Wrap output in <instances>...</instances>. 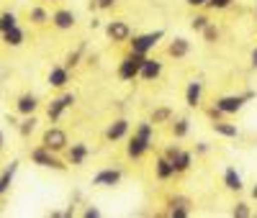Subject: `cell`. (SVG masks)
Instances as JSON below:
<instances>
[{"instance_id":"cell-1","label":"cell","mask_w":257,"mask_h":218,"mask_svg":"<svg viewBox=\"0 0 257 218\" xmlns=\"http://www.w3.org/2000/svg\"><path fill=\"white\" fill-rule=\"evenodd\" d=\"M31 162L39 164V167H44V169H57V172H67V167H70V164H64V162L54 154V151L44 149L41 144L31 149Z\"/></svg>"},{"instance_id":"cell-2","label":"cell","mask_w":257,"mask_h":218,"mask_svg":"<svg viewBox=\"0 0 257 218\" xmlns=\"http://www.w3.org/2000/svg\"><path fill=\"white\" fill-rule=\"evenodd\" d=\"M162 39H165V31H162V29H157V31H149V34H142V36L128 39V44H132V52H134V54L147 57V54L152 52Z\"/></svg>"},{"instance_id":"cell-3","label":"cell","mask_w":257,"mask_h":218,"mask_svg":"<svg viewBox=\"0 0 257 218\" xmlns=\"http://www.w3.org/2000/svg\"><path fill=\"white\" fill-rule=\"evenodd\" d=\"M142 62H144V57L142 54H126L121 62H118V80H123V82H134L137 77H139V67H142Z\"/></svg>"},{"instance_id":"cell-4","label":"cell","mask_w":257,"mask_h":218,"mask_svg":"<svg viewBox=\"0 0 257 218\" xmlns=\"http://www.w3.org/2000/svg\"><path fill=\"white\" fill-rule=\"evenodd\" d=\"M41 146L54 151V154H59V151H64L70 146V139H67V134H64L59 126H52V128L44 131V136H41Z\"/></svg>"},{"instance_id":"cell-5","label":"cell","mask_w":257,"mask_h":218,"mask_svg":"<svg viewBox=\"0 0 257 218\" xmlns=\"http://www.w3.org/2000/svg\"><path fill=\"white\" fill-rule=\"evenodd\" d=\"M75 103H77L75 93H64V95L54 98V100L49 103V108H47V116H49V121H52V123H57V121H59L64 113H67Z\"/></svg>"},{"instance_id":"cell-6","label":"cell","mask_w":257,"mask_h":218,"mask_svg":"<svg viewBox=\"0 0 257 218\" xmlns=\"http://www.w3.org/2000/svg\"><path fill=\"white\" fill-rule=\"evenodd\" d=\"M105 36L113 44H123V41L132 39V26H128L126 21H111V24L105 26Z\"/></svg>"},{"instance_id":"cell-7","label":"cell","mask_w":257,"mask_h":218,"mask_svg":"<svg viewBox=\"0 0 257 218\" xmlns=\"http://www.w3.org/2000/svg\"><path fill=\"white\" fill-rule=\"evenodd\" d=\"M244 103H247L244 95H224V98H219L213 105H216L224 116H234V113H239L242 108H244Z\"/></svg>"},{"instance_id":"cell-8","label":"cell","mask_w":257,"mask_h":218,"mask_svg":"<svg viewBox=\"0 0 257 218\" xmlns=\"http://www.w3.org/2000/svg\"><path fill=\"white\" fill-rule=\"evenodd\" d=\"M49 21H52V26L59 29V31H70V29H75V24H77V18H75V13H72L70 8L54 11V13L49 16Z\"/></svg>"},{"instance_id":"cell-9","label":"cell","mask_w":257,"mask_h":218,"mask_svg":"<svg viewBox=\"0 0 257 218\" xmlns=\"http://www.w3.org/2000/svg\"><path fill=\"white\" fill-rule=\"evenodd\" d=\"M160 75H162V62L160 59H152V57H144L142 67H139V80L155 82V80H160Z\"/></svg>"},{"instance_id":"cell-10","label":"cell","mask_w":257,"mask_h":218,"mask_svg":"<svg viewBox=\"0 0 257 218\" xmlns=\"http://www.w3.org/2000/svg\"><path fill=\"white\" fill-rule=\"evenodd\" d=\"M64 151H67V164H72V167H82V164H85V159L90 157L88 144H82V141H77V144L67 146Z\"/></svg>"},{"instance_id":"cell-11","label":"cell","mask_w":257,"mask_h":218,"mask_svg":"<svg viewBox=\"0 0 257 218\" xmlns=\"http://www.w3.org/2000/svg\"><path fill=\"white\" fill-rule=\"evenodd\" d=\"M123 177V172L121 169H100L95 177H93V185L95 187H116Z\"/></svg>"},{"instance_id":"cell-12","label":"cell","mask_w":257,"mask_h":218,"mask_svg":"<svg viewBox=\"0 0 257 218\" xmlns=\"http://www.w3.org/2000/svg\"><path fill=\"white\" fill-rule=\"evenodd\" d=\"M167 215L170 218H188L190 215V200L183 198V195H175V198L167 200Z\"/></svg>"},{"instance_id":"cell-13","label":"cell","mask_w":257,"mask_h":218,"mask_svg":"<svg viewBox=\"0 0 257 218\" xmlns=\"http://www.w3.org/2000/svg\"><path fill=\"white\" fill-rule=\"evenodd\" d=\"M47 82H49V87H54V90H62V87H67V82H70V70L64 67V64H54V67L49 70Z\"/></svg>"},{"instance_id":"cell-14","label":"cell","mask_w":257,"mask_h":218,"mask_svg":"<svg viewBox=\"0 0 257 218\" xmlns=\"http://www.w3.org/2000/svg\"><path fill=\"white\" fill-rule=\"evenodd\" d=\"M203 100V82L201 80H190L185 87V105L188 108H198Z\"/></svg>"},{"instance_id":"cell-15","label":"cell","mask_w":257,"mask_h":218,"mask_svg":"<svg viewBox=\"0 0 257 218\" xmlns=\"http://www.w3.org/2000/svg\"><path fill=\"white\" fill-rule=\"evenodd\" d=\"M149 146H152V141H147V139H142V136H132L128 139V144H126V154L132 157V159H142L147 151H149Z\"/></svg>"},{"instance_id":"cell-16","label":"cell","mask_w":257,"mask_h":218,"mask_svg":"<svg viewBox=\"0 0 257 218\" xmlns=\"http://www.w3.org/2000/svg\"><path fill=\"white\" fill-rule=\"evenodd\" d=\"M190 54V41L185 36H175L173 41L167 44V57H173V59H185Z\"/></svg>"},{"instance_id":"cell-17","label":"cell","mask_w":257,"mask_h":218,"mask_svg":"<svg viewBox=\"0 0 257 218\" xmlns=\"http://www.w3.org/2000/svg\"><path fill=\"white\" fill-rule=\"evenodd\" d=\"M128 128H132V123H128L126 118H116L108 128H105V139L108 141H121L128 136Z\"/></svg>"},{"instance_id":"cell-18","label":"cell","mask_w":257,"mask_h":218,"mask_svg":"<svg viewBox=\"0 0 257 218\" xmlns=\"http://www.w3.org/2000/svg\"><path fill=\"white\" fill-rule=\"evenodd\" d=\"M170 162H173L175 174H183V172H188L193 167V154H190V151H185V149H178L175 154L170 157Z\"/></svg>"},{"instance_id":"cell-19","label":"cell","mask_w":257,"mask_h":218,"mask_svg":"<svg viewBox=\"0 0 257 218\" xmlns=\"http://www.w3.org/2000/svg\"><path fill=\"white\" fill-rule=\"evenodd\" d=\"M224 187L231 190V192H242L244 190V180H242V174L237 172V167H226L224 169Z\"/></svg>"},{"instance_id":"cell-20","label":"cell","mask_w":257,"mask_h":218,"mask_svg":"<svg viewBox=\"0 0 257 218\" xmlns=\"http://www.w3.org/2000/svg\"><path fill=\"white\" fill-rule=\"evenodd\" d=\"M36 108H39V98H36L34 93H26V95H21V98L16 100V111H18L21 116L36 113Z\"/></svg>"},{"instance_id":"cell-21","label":"cell","mask_w":257,"mask_h":218,"mask_svg":"<svg viewBox=\"0 0 257 218\" xmlns=\"http://www.w3.org/2000/svg\"><path fill=\"white\" fill-rule=\"evenodd\" d=\"M211 128H213V134H216V136H224V139H237L239 136L237 123H226L224 118L221 121H211Z\"/></svg>"},{"instance_id":"cell-22","label":"cell","mask_w":257,"mask_h":218,"mask_svg":"<svg viewBox=\"0 0 257 218\" xmlns=\"http://www.w3.org/2000/svg\"><path fill=\"white\" fill-rule=\"evenodd\" d=\"M26 41V31L21 29V26H13V29H8V31H3V44L6 47H21V44Z\"/></svg>"},{"instance_id":"cell-23","label":"cell","mask_w":257,"mask_h":218,"mask_svg":"<svg viewBox=\"0 0 257 218\" xmlns=\"http://www.w3.org/2000/svg\"><path fill=\"white\" fill-rule=\"evenodd\" d=\"M155 174H157L160 180H173V177H175L173 162H170L165 154H162V157H157V162H155Z\"/></svg>"},{"instance_id":"cell-24","label":"cell","mask_w":257,"mask_h":218,"mask_svg":"<svg viewBox=\"0 0 257 218\" xmlns=\"http://www.w3.org/2000/svg\"><path fill=\"white\" fill-rule=\"evenodd\" d=\"M173 118H175V113H173V108H170V105H160V108H155L152 116H149V121H152L155 126H160V123H170Z\"/></svg>"},{"instance_id":"cell-25","label":"cell","mask_w":257,"mask_h":218,"mask_svg":"<svg viewBox=\"0 0 257 218\" xmlns=\"http://www.w3.org/2000/svg\"><path fill=\"white\" fill-rule=\"evenodd\" d=\"M173 126H170V131H173L175 139H185L190 134V121L188 118H178V121H170Z\"/></svg>"},{"instance_id":"cell-26","label":"cell","mask_w":257,"mask_h":218,"mask_svg":"<svg viewBox=\"0 0 257 218\" xmlns=\"http://www.w3.org/2000/svg\"><path fill=\"white\" fill-rule=\"evenodd\" d=\"M36 123H39V121H36V116H34V113H31V116H24V121L18 123V134L24 136V139H29V136L34 134V131H36Z\"/></svg>"},{"instance_id":"cell-27","label":"cell","mask_w":257,"mask_h":218,"mask_svg":"<svg viewBox=\"0 0 257 218\" xmlns=\"http://www.w3.org/2000/svg\"><path fill=\"white\" fill-rule=\"evenodd\" d=\"M29 21H31L34 26H44V24H49V13H47V8H41V6L31 8V11H29Z\"/></svg>"},{"instance_id":"cell-28","label":"cell","mask_w":257,"mask_h":218,"mask_svg":"<svg viewBox=\"0 0 257 218\" xmlns=\"http://www.w3.org/2000/svg\"><path fill=\"white\" fill-rule=\"evenodd\" d=\"M16 172H18V162L13 159L6 169H3V174H0V185H3V190H8L11 185H13V177H16Z\"/></svg>"},{"instance_id":"cell-29","label":"cell","mask_w":257,"mask_h":218,"mask_svg":"<svg viewBox=\"0 0 257 218\" xmlns=\"http://www.w3.org/2000/svg\"><path fill=\"white\" fill-rule=\"evenodd\" d=\"M134 134L142 136V139H147V141H152V139H155V123H152V121H142V123H137Z\"/></svg>"},{"instance_id":"cell-30","label":"cell","mask_w":257,"mask_h":218,"mask_svg":"<svg viewBox=\"0 0 257 218\" xmlns=\"http://www.w3.org/2000/svg\"><path fill=\"white\" fill-rule=\"evenodd\" d=\"M13 26H18V16H16L13 11L0 13V34H3V31H8V29H13Z\"/></svg>"},{"instance_id":"cell-31","label":"cell","mask_w":257,"mask_h":218,"mask_svg":"<svg viewBox=\"0 0 257 218\" xmlns=\"http://www.w3.org/2000/svg\"><path fill=\"white\" fill-rule=\"evenodd\" d=\"M201 34H203V41H206V44H216V41H219V36H221V31L216 29V24H208Z\"/></svg>"},{"instance_id":"cell-32","label":"cell","mask_w":257,"mask_h":218,"mask_svg":"<svg viewBox=\"0 0 257 218\" xmlns=\"http://www.w3.org/2000/svg\"><path fill=\"white\" fill-rule=\"evenodd\" d=\"M208 24H211V18H208V16H203V13H198V16H193V21H190V29L196 31V34H201Z\"/></svg>"},{"instance_id":"cell-33","label":"cell","mask_w":257,"mask_h":218,"mask_svg":"<svg viewBox=\"0 0 257 218\" xmlns=\"http://www.w3.org/2000/svg\"><path fill=\"white\" fill-rule=\"evenodd\" d=\"M82 52H85V47H80V49L70 52V54H67V59H64V67H67V70H75L77 64H80V59H82Z\"/></svg>"},{"instance_id":"cell-34","label":"cell","mask_w":257,"mask_h":218,"mask_svg":"<svg viewBox=\"0 0 257 218\" xmlns=\"http://www.w3.org/2000/svg\"><path fill=\"white\" fill-rule=\"evenodd\" d=\"M231 215L234 218H252V208L247 203H237V205L231 208Z\"/></svg>"},{"instance_id":"cell-35","label":"cell","mask_w":257,"mask_h":218,"mask_svg":"<svg viewBox=\"0 0 257 218\" xmlns=\"http://www.w3.org/2000/svg\"><path fill=\"white\" fill-rule=\"evenodd\" d=\"M231 3H234V0H206V8H211V11H226Z\"/></svg>"},{"instance_id":"cell-36","label":"cell","mask_w":257,"mask_h":218,"mask_svg":"<svg viewBox=\"0 0 257 218\" xmlns=\"http://www.w3.org/2000/svg\"><path fill=\"white\" fill-rule=\"evenodd\" d=\"M116 3H118V0H95L98 11H111V8H113Z\"/></svg>"},{"instance_id":"cell-37","label":"cell","mask_w":257,"mask_h":218,"mask_svg":"<svg viewBox=\"0 0 257 218\" xmlns=\"http://www.w3.org/2000/svg\"><path fill=\"white\" fill-rule=\"evenodd\" d=\"M208 118H211V121H221V118H224V113L219 111L216 105H211V108H208Z\"/></svg>"},{"instance_id":"cell-38","label":"cell","mask_w":257,"mask_h":218,"mask_svg":"<svg viewBox=\"0 0 257 218\" xmlns=\"http://www.w3.org/2000/svg\"><path fill=\"white\" fill-rule=\"evenodd\" d=\"M208 151H211V146H208L206 141H198V144H196V154H198V157H206Z\"/></svg>"},{"instance_id":"cell-39","label":"cell","mask_w":257,"mask_h":218,"mask_svg":"<svg viewBox=\"0 0 257 218\" xmlns=\"http://www.w3.org/2000/svg\"><path fill=\"white\" fill-rule=\"evenodd\" d=\"M82 218H100V208H93V205L85 208L82 210Z\"/></svg>"},{"instance_id":"cell-40","label":"cell","mask_w":257,"mask_h":218,"mask_svg":"<svg viewBox=\"0 0 257 218\" xmlns=\"http://www.w3.org/2000/svg\"><path fill=\"white\" fill-rule=\"evenodd\" d=\"M190 8H206V0H185Z\"/></svg>"},{"instance_id":"cell-41","label":"cell","mask_w":257,"mask_h":218,"mask_svg":"<svg viewBox=\"0 0 257 218\" xmlns=\"http://www.w3.org/2000/svg\"><path fill=\"white\" fill-rule=\"evenodd\" d=\"M249 64L257 70V47H254V52H252V57H249Z\"/></svg>"},{"instance_id":"cell-42","label":"cell","mask_w":257,"mask_h":218,"mask_svg":"<svg viewBox=\"0 0 257 218\" xmlns=\"http://www.w3.org/2000/svg\"><path fill=\"white\" fill-rule=\"evenodd\" d=\"M242 95H244V100H252L257 93H254V90H247V93H242Z\"/></svg>"},{"instance_id":"cell-43","label":"cell","mask_w":257,"mask_h":218,"mask_svg":"<svg viewBox=\"0 0 257 218\" xmlns=\"http://www.w3.org/2000/svg\"><path fill=\"white\" fill-rule=\"evenodd\" d=\"M49 215H52V218H64V210H52Z\"/></svg>"},{"instance_id":"cell-44","label":"cell","mask_w":257,"mask_h":218,"mask_svg":"<svg viewBox=\"0 0 257 218\" xmlns=\"http://www.w3.org/2000/svg\"><path fill=\"white\" fill-rule=\"evenodd\" d=\"M3 144H6V136H3V131H0V149H3Z\"/></svg>"},{"instance_id":"cell-45","label":"cell","mask_w":257,"mask_h":218,"mask_svg":"<svg viewBox=\"0 0 257 218\" xmlns=\"http://www.w3.org/2000/svg\"><path fill=\"white\" fill-rule=\"evenodd\" d=\"M252 198H254V200H257V185H254V187H252Z\"/></svg>"},{"instance_id":"cell-46","label":"cell","mask_w":257,"mask_h":218,"mask_svg":"<svg viewBox=\"0 0 257 218\" xmlns=\"http://www.w3.org/2000/svg\"><path fill=\"white\" fill-rule=\"evenodd\" d=\"M254 18H257V0H254Z\"/></svg>"},{"instance_id":"cell-47","label":"cell","mask_w":257,"mask_h":218,"mask_svg":"<svg viewBox=\"0 0 257 218\" xmlns=\"http://www.w3.org/2000/svg\"><path fill=\"white\" fill-rule=\"evenodd\" d=\"M3 192H6V190H3V185H0V195H3Z\"/></svg>"}]
</instances>
